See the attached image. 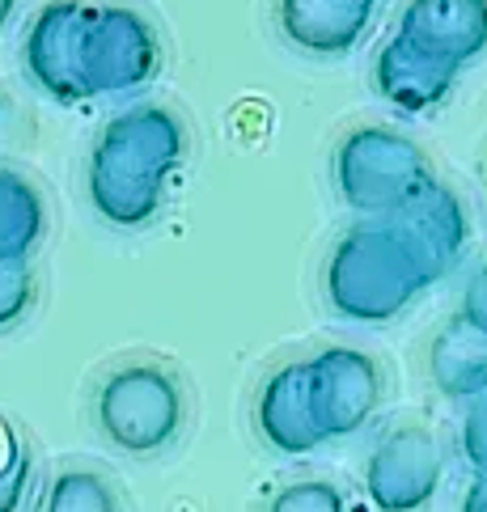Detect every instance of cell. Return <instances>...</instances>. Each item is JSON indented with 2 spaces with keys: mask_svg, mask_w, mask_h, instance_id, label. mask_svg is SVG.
<instances>
[{
  "mask_svg": "<svg viewBox=\"0 0 487 512\" xmlns=\"http://www.w3.org/2000/svg\"><path fill=\"white\" fill-rule=\"evenodd\" d=\"M187 419V394L174 369L157 360H128L94 390V424L106 445L132 457L166 453Z\"/></svg>",
  "mask_w": 487,
  "mask_h": 512,
  "instance_id": "obj_4",
  "label": "cell"
},
{
  "mask_svg": "<svg viewBox=\"0 0 487 512\" xmlns=\"http://www.w3.org/2000/svg\"><path fill=\"white\" fill-rule=\"evenodd\" d=\"M267 512H348V500L327 479H297L276 491Z\"/></svg>",
  "mask_w": 487,
  "mask_h": 512,
  "instance_id": "obj_19",
  "label": "cell"
},
{
  "mask_svg": "<svg viewBox=\"0 0 487 512\" xmlns=\"http://www.w3.org/2000/svg\"><path fill=\"white\" fill-rule=\"evenodd\" d=\"M310 386L327 441L352 436L382 407V369L369 352L356 347H327L310 360Z\"/></svg>",
  "mask_w": 487,
  "mask_h": 512,
  "instance_id": "obj_8",
  "label": "cell"
},
{
  "mask_svg": "<svg viewBox=\"0 0 487 512\" xmlns=\"http://www.w3.org/2000/svg\"><path fill=\"white\" fill-rule=\"evenodd\" d=\"M13 13H17V0H0V30L13 22Z\"/></svg>",
  "mask_w": 487,
  "mask_h": 512,
  "instance_id": "obj_23",
  "label": "cell"
},
{
  "mask_svg": "<svg viewBox=\"0 0 487 512\" xmlns=\"http://www.w3.org/2000/svg\"><path fill=\"white\" fill-rule=\"evenodd\" d=\"M458 318L471 326V331L487 335V259L466 276L462 297H458Z\"/></svg>",
  "mask_w": 487,
  "mask_h": 512,
  "instance_id": "obj_21",
  "label": "cell"
},
{
  "mask_svg": "<svg viewBox=\"0 0 487 512\" xmlns=\"http://www.w3.org/2000/svg\"><path fill=\"white\" fill-rule=\"evenodd\" d=\"M89 13L94 5L85 0H51L39 9V17L26 30L22 60L30 81L56 102H85V39H89Z\"/></svg>",
  "mask_w": 487,
  "mask_h": 512,
  "instance_id": "obj_7",
  "label": "cell"
},
{
  "mask_svg": "<svg viewBox=\"0 0 487 512\" xmlns=\"http://www.w3.org/2000/svg\"><path fill=\"white\" fill-rule=\"evenodd\" d=\"M441 276L399 221L352 225L331 246L322 288L327 305L356 326H386L407 314Z\"/></svg>",
  "mask_w": 487,
  "mask_h": 512,
  "instance_id": "obj_2",
  "label": "cell"
},
{
  "mask_svg": "<svg viewBox=\"0 0 487 512\" xmlns=\"http://www.w3.org/2000/svg\"><path fill=\"white\" fill-rule=\"evenodd\" d=\"M377 0H276L280 34L305 56H348L369 34Z\"/></svg>",
  "mask_w": 487,
  "mask_h": 512,
  "instance_id": "obj_12",
  "label": "cell"
},
{
  "mask_svg": "<svg viewBox=\"0 0 487 512\" xmlns=\"http://www.w3.org/2000/svg\"><path fill=\"white\" fill-rule=\"evenodd\" d=\"M483 191H487V174H483Z\"/></svg>",
  "mask_w": 487,
  "mask_h": 512,
  "instance_id": "obj_25",
  "label": "cell"
},
{
  "mask_svg": "<svg viewBox=\"0 0 487 512\" xmlns=\"http://www.w3.org/2000/svg\"><path fill=\"white\" fill-rule=\"evenodd\" d=\"M161 68V43L149 17L128 5H94L85 39V81L89 98L132 94L144 89Z\"/></svg>",
  "mask_w": 487,
  "mask_h": 512,
  "instance_id": "obj_5",
  "label": "cell"
},
{
  "mask_svg": "<svg viewBox=\"0 0 487 512\" xmlns=\"http://www.w3.org/2000/svg\"><path fill=\"white\" fill-rule=\"evenodd\" d=\"M39 297V280H34L30 263H0V335L13 331Z\"/></svg>",
  "mask_w": 487,
  "mask_h": 512,
  "instance_id": "obj_18",
  "label": "cell"
},
{
  "mask_svg": "<svg viewBox=\"0 0 487 512\" xmlns=\"http://www.w3.org/2000/svg\"><path fill=\"white\" fill-rule=\"evenodd\" d=\"M445 457L424 424H394L373 445L365 466V496L377 512H424L441 491Z\"/></svg>",
  "mask_w": 487,
  "mask_h": 512,
  "instance_id": "obj_6",
  "label": "cell"
},
{
  "mask_svg": "<svg viewBox=\"0 0 487 512\" xmlns=\"http://www.w3.org/2000/svg\"><path fill=\"white\" fill-rule=\"evenodd\" d=\"M458 453L471 466L475 479H487V394L466 402L462 424H458Z\"/></svg>",
  "mask_w": 487,
  "mask_h": 512,
  "instance_id": "obj_20",
  "label": "cell"
},
{
  "mask_svg": "<svg viewBox=\"0 0 487 512\" xmlns=\"http://www.w3.org/2000/svg\"><path fill=\"white\" fill-rule=\"evenodd\" d=\"M187 157L183 119L157 102L132 106L98 132L89 153V204L115 229H144L166 208L170 178Z\"/></svg>",
  "mask_w": 487,
  "mask_h": 512,
  "instance_id": "obj_1",
  "label": "cell"
},
{
  "mask_svg": "<svg viewBox=\"0 0 487 512\" xmlns=\"http://www.w3.org/2000/svg\"><path fill=\"white\" fill-rule=\"evenodd\" d=\"M0 123H5V102H0Z\"/></svg>",
  "mask_w": 487,
  "mask_h": 512,
  "instance_id": "obj_24",
  "label": "cell"
},
{
  "mask_svg": "<svg viewBox=\"0 0 487 512\" xmlns=\"http://www.w3.org/2000/svg\"><path fill=\"white\" fill-rule=\"evenodd\" d=\"M458 68H449L441 60H432L428 51H420L411 39L394 34L382 43L373 60V89L377 98L390 102L399 115H428L454 94Z\"/></svg>",
  "mask_w": 487,
  "mask_h": 512,
  "instance_id": "obj_11",
  "label": "cell"
},
{
  "mask_svg": "<svg viewBox=\"0 0 487 512\" xmlns=\"http://www.w3.org/2000/svg\"><path fill=\"white\" fill-rule=\"evenodd\" d=\"M43 512H119V496L106 474L68 466L43 491Z\"/></svg>",
  "mask_w": 487,
  "mask_h": 512,
  "instance_id": "obj_16",
  "label": "cell"
},
{
  "mask_svg": "<svg viewBox=\"0 0 487 512\" xmlns=\"http://www.w3.org/2000/svg\"><path fill=\"white\" fill-rule=\"evenodd\" d=\"M399 34L462 72L487 56V0H407Z\"/></svg>",
  "mask_w": 487,
  "mask_h": 512,
  "instance_id": "obj_10",
  "label": "cell"
},
{
  "mask_svg": "<svg viewBox=\"0 0 487 512\" xmlns=\"http://www.w3.org/2000/svg\"><path fill=\"white\" fill-rule=\"evenodd\" d=\"M30 491V449L13 432L9 419H0V512H17Z\"/></svg>",
  "mask_w": 487,
  "mask_h": 512,
  "instance_id": "obj_17",
  "label": "cell"
},
{
  "mask_svg": "<svg viewBox=\"0 0 487 512\" xmlns=\"http://www.w3.org/2000/svg\"><path fill=\"white\" fill-rule=\"evenodd\" d=\"M255 428L284 457H310L327 445V428L318 419V402L310 386V360H288L263 381L255 398Z\"/></svg>",
  "mask_w": 487,
  "mask_h": 512,
  "instance_id": "obj_9",
  "label": "cell"
},
{
  "mask_svg": "<svg viewBox=\"0 0 487 512\" xmlns=\"http://www.w3.org/2000/svg\"><path fill=\"white\" fill-rule=\"evenodd\" d=\"M47 237V204L39 187L17 174L0 170V263H30V254Z\"/></svg>",
  "mask_w": 487,
  "mask_h": 512,
  "instance_id": "obj_15",
  "label": "cell"
},
{
  "mask_svg": "<svg viewBox=\"0 0 487 512\" xmlns=\"http://www.w3.org/2000/svg\"><path fill=\"white\" fill-rule=\"evenodd\" d=\"M399 225L416 237V246L424 250V259L432 263L437 276L454 271L466 259V246H471V216H466V204L458 199V191L445 187L441 178L399 216Z\"/></svg>",
  "mask_w": 487,
  "mask_h": 512,
  "instance_id": "obj_13",
  "label": "cell"
},
{
  "mask_svg": "<svg viewBox=\"0 0 487 512\" xmlns=\"http://www.w3.org/2000/svg\"><path fill=\"white\" fill-rule=\"evenodd\" d=\"M428 377L445 398L475 402L487 394V335L471 331L462 318L445 322L428 343Z\"/></svg>",
  "mask_w": 487,
  "mask_h": 512,
  "instance_id": "obj_14",
  "label": "cell"
},
{
  "mask_svg": "<svg viewBox=\"0 0 487 512\" xmlns=\"http://www.w3.org/2000/svg\"><path fill=\"white\" fill-rule=\"evenodd\" d=\"M331 178L344 208L365 221H399L437 182L420 144L382 123H360L335 144Z\"/></svg>",
  "mask_w": 487,
  "mask_h": 512,
  "instance_id": "obj_3",
  "label": "cell"
},
{
  "mask_svg": "<svg viewBox=\"0 0 487 512\" xmlns=\"http://www.w3.org/2000/svg\"><path fill=\"white\" fill-rule=\"evenodd\" d=\"M458 512H487V479H471V487H466Z\"/></svg>",
  "mask_w": 487,
  "mask_h": 512,
  "instance_id": "obj_22",
  "label": "cell"
}]
</instances>
